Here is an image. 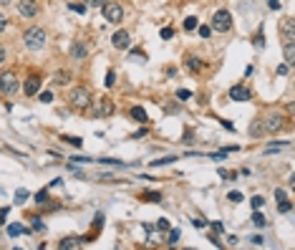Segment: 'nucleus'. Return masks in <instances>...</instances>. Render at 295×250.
Returning a JSON list of instances; mask_svg holds the SVG:
<instances>
[{
    "instance_id": "1",
    "label": "nucleus",
    "mask_w": 295,
    "mask_h": 250,
    "mask_svg": "<svg viewBox=\"0 0 295 250\" xmlns=\"http://www.w3.org/2000/svg\"><path fill=\"white\" fill-rule=\"evenodd\" d=\"M68 101H71V107H73L76 111H83V109H89V107H91L94 96H91V91H89L86 86H76V89L71 91Z\"/></svg>"
},
{
    "instance_id": "2",
    "label": "nucleus",
    "mask_w": 295,
    "mask_h": 250,
    "mask_svg": "<svg viewBox=\"0 0 295 250\" xmlns=\"http://www.w3.org/2000/svg\"><path fill=\"white\" fill-rule=\"evenodd\" d=\"M23 43L28 51H40L46 46V31L43 28H28L23 36Z\"/></svg>"
},
{
    "instance_id": "3",
    "label": "nucleus",
    "mask_w": 295,
    "mask_h": 250,
    "mask_svg": "<svg viewBox=\"0 0 295 250\" xmlns=\"http://www.w3.org/2000/svg\"><path fill=\"white\" fill-rule=\"evenodd\" d=\"M209 28L217 31V33H227L229 28H232V15H229L227 10H217L212 15V26H209Z\"/></svg>"
},
{
    "instance_id": "4",
    "label": "nucleus",
    "mask_w": 295,
    "mask_h": 250,
    "mask_svg": "<svg viewBox=\"0 0 295 250\" xmlns=\"http://www.w3.org/2000/svg\"><path fill=\"white\" fill-rule=\"evenodd\" d=\"M18 89H20V83H18V78H15L13 71H5L3 76H0V91H3L5 96H15Z\"/></svg>"
},
{
    "instance_id": "5",
    "label": "nucleus",
    "mask_w": 295,
    "mask_h": 250,
    "mask_svg": "<svg viewBox=\"0 0 295 250\" xmlns=\"http://www.w3.org/2000/svg\"><path fill=\"white\" fill-rule=\"evenodd\" d=\"M101 10H103V18H106L109 23H121L124 20V8L119 3H109L106 0V5H103Z\"/></svg>"
},
{
    "instance_id": "6",
    "label": "nucleus",
    "mask_w": 295,
    "mask_h": 250,
    "mask_svg": "<svg viewBox=\"0 0 295 250\" xmlns=\"http://www.w3.org/2000/svg\"><path fill=\"white\" fill-rule=\"evenodd\" d=\"M114 114V101L111 99H106V96H101V99H96V116H111Z\"/></svg>"
},
{
    "instance_id": "7",
    "label": "nucleus",
    "mask_w": 295,
    "mask_h": 250,
    "mask_svg": "<svg viewBox=\"0 0 295 250\" xmlns=\"http://www.w3.org/2000/svg\"><path fill=\"white\" fill-rule=\"evenodd\" d=\"M18 13L23 15V18H35L38 15L35 0H18Z\"/></svg>"
},
{
    "instance_id": "8",
    "label": "nucleus",
    "mask_w": 295,
    "mask_h": 250,
    "mask_svg": "<svg viewBox=\"0 0 295 250\" xmlns=\"http://www.w3.org/2000/svg\"><path fill=\"white\" fill-rule=\"evenodd\" d=\"M283 127V121H280V116L278 114H270V116H265V121H262V132H278Z\"/></svg>"
},
{
    "instance_id": "9",
    "label": "nucleus",
    "mask_w": 295,
    "mask_h": 250,
    "mask_svg": "<svg viewBox=\"0 0 295 250\" xmlns=\"http://www.w3.org/2000/svg\"><path fill=\"white\" fill-rule=\"evenodd\" d=\"M111 43H114V48H129L131 38H129V33H126V31H116L111 36Z\"/></svg>"
},
{
    "instance_id": "10",
    "label": "nucleus",
    "mask_w": 295,
    "mask_h": 250,
    "mask_svg": "<svg viewBox=\"0 0 295 250\" xmlns=\"http://www.w3.org/2000/svg\"><path fill=\"white\" fill-rule=\"evenodd\" d=\"M229 99H232V101H247V99H250V89H245V86H232V89H229Z\"/></svg>"
},
{
    "instance_id": "11",
    "label": "nucleus",
    "mask_w": 295,
    "mask_h": 250,
    "mask_svg": "<svg viewBox=\"0 0 295 250\" xmlns=\"http://www.w3.org/2000/svg\"><path fill=\"white\" fill-rule=\"evenodd\" d=\"M280 28H283V36H285V43H293V28H295V23H293V18H285L283 23H280Z\"/></svg>"
},
{
    "instance_id": "12",
    "label": "nucleus",
    "mask_w": 295,
    "mask_h": 250,
    "mask_svg": "<svg viewBox=\"0 0 295 250\" xmlns=\"http://www.w3.org/2000/svg\"><path fill=\"white\" fill-rule=\"evenodd\" d=\"M38 91H40V78H38V76H31V78L26 81V94H28V96H35Z\"/></svg>"
},
{
    "instance_id": "13",
    "label": "nucleus",
    "mask_w": 295,
    "mask_h": 250,
    "mask_svg": "<svg viewBox=\"0 0 295 250\" xmlns=\"http://www.w3.org/2000/svg\"><path fill=\"white\" fill-rule=\"evenodd\" d=\"M78 245H81V238H63V240L58 243L61 250H73V248H78Z\"/></svg>"
},
{
    "instance_id": "14",
    "label": "nucleus",
    "mask_w": 295,
    "mask_h": 250,
    "mask_svg": "<svg viewBox=\"0 0 295 250\" xmlns=\"http://www.w3.org/2000/svg\"><path fill=\"white\" fill-rule=\"evenodd\" d=\"M71 56L76 61H83V58H86V46H83V43H73L71 46Z\"/></svg>"
},
{
    "instance_id": "15",
    "label": "nucleus",
    "mask_w": 295,
    "mask_h": 250,
    "mask_svg": "<svg viewBox=\"0 0 295 250\" xmlns=\"http://www.w3.org/2000/svg\"><path fill=\"white\" fill-rule=\"evenodd\" d=\"M131 119L139 121V124H146V121H149V116H146V111H144L141 107H134V109H131Z\"/></svg>"
},
{
    "instance_id": "16",
    "label": "nucleus",
    "mask_w": 295,
    "mask_h": 250,
    "mask_svg": "<svg viewBox=\"0 0 295 250\" xmlns=\"http://www.w3.org/2000/svg\"><path fill=\"white\" fill-rule=\"evenodd\" d=\"M23 233H28L23 225H18V222H13V225H8V235L10 238H15V235H23Z\"/></svg>"
},
{
    "instance_id": "17",
    "label": "nucleus",
    "mask_w": 295,
    "mask_h": 250,
    "mask_svg": "<svg viewBox=\"0 0 295 250\" xmlns=\"http://www.w3.org/2000/svg\"><path fill=\"white\" fill-rule=\"evenodd\" d=\"M295 61V51H293V43H285V64L290 66Z\"/></svg>"
},
{
    "instance_id": "18",
    "label": "nucleus",
    "mask_w": 295,
    "mask_h": 250,
    "mask_svg": "<svg viewBox=\"0 0 295 250\" xmlns=\"http://www.w3.org/2000/svg\"><path fill=\"white\" fill-rule=\"evenodd\" d=\"M162 240V235L159 233H154V230H149V227H146V243L149 245H154V243H159Z\"/></svg>"
},
{
    "instance_id": "19",
    "label": "nucleus",
    "mask_w": 295,
    "mask_h": 250,
    "mask_svg": "<svg viewBox=\"0 0 295 250\" xmlns=\"http://www.w3.org/2000/svg\"><path fill=\"white\" fill-rule=\"evenodd\" d=\"M252 225H255V227H265V225H267V220H265V217L255 210V215H252Z\"/></svg>"
},
{
    "instance_id": "20",
    "label": "nucleus",
    "mask_w": 295,
    "mask_h": 250,
    "mask_svg": "<svg viewBox=\"0 0 295 250\" xmlns=\"http://www.w3.org/2000/svg\"><path fill=\"white\" fill-rule=\"evenodd\" d=\"M278 202H280V205H278V210H280L283 215H288V213L293 210V205H290V202H288L285 197H283V200H278Z\"/></svg>"
},
{
    "instance_id": "21",
    "label": "nucleus",
    "mask_w": 295,
    "mask_h": 250,
    "mask_svg": "<svg viewBox=\"0 0 295 250\" xmlns=\"http://www.w3.org/2000/svg\"><path fill=\"white\" fill-rule=\"evenodd\" d=\"M83 5H86V8H103V5H106V0H83Z\"/></svg>"
},
{
    "instance_id": "22",
    "label": "nucleus",
    "mask_w": 295,
    "mask_h": 250,
    "mask_svg": "<svg viewBox=\"0 0 295 250\" xmlns=\"http://www.w3.org/2000/svg\"><path fill=\"white\" fill-rule=\"evenodd\" d=\"M26 200H28V190H23V187H20V190L15 192V202H18V205H23Z\"/></svg>"
},
{
    "instance_id": "23",
    "label": "nucleus",
    "mask_w": 295,
    "mask_h": 250,
    "mask_svg": "<svg viewBox=\"0 0 295 250\" xmlns=\"http://www.w3.org/2000/svg\"><path fill=\"white\" fill-rule=\"evenodd\" d=\"M187 69L195 73V71H199V69H202V64H199V61H195V58H187Z\"/></svg>"
},
{
    "instance_id": "24",
    "label": "nucleus",
    "mask_w": 295,
    "mask_h": 250,
    "mask_svg": "<svg viewBox=\"0 0 295 250\" xmlns=\"http://www.w3.org/2000/svg\"><path fill=\"white\" fill-rule=\"evenodd\" d=\"M56 81H58V83H68V81H71V73H68V71H58V73H56Z\"/></svg>"
},
{
    "instance_id": "25",
    "label": "nucleus",
    "mask_w": 295,
    "mask_h": 250,
    "mask_svg": "<svg viewBox=\"0 0 295 250\" xmlns=\"http://www.w3.org/2000/svg\"><path fill=\"white\" fill-rule=\"evenodd\" d=\"M172 162H177V157H164V159H154V162H152V167H162V164H172Z\"/></svg>"
},
{
    "instance_id": "26",
    "label": "nucleus",
    "mask_w": 295,
    "mask_h": 250,
    "mask_svg": "<svg viewBox=\"0 0 295 250\" xmlns=\"http://www.w3.org/2000/svg\"><path fill=\"white\" fill-rule=\"evenodd\" d=\"M197 28V18H187L184 20V31H195Z\"/></svg>"
},
{
    "instance_id": "27",
    "label": "nucleus",
    "mask_w": 295,
    "mask_h": 250,
    "mask_svg": "<svg viewBox=\"0 0 295 250\" xmlns=\"http://www.w3.org/2000/svg\"><path fill=\"white\" fill-rule=\"evenodd\" d=\"M250 202H252V210H260V207H262V202H265V200H262L260 195H255V197H252Z\"/></svg>"
},
{
    "instance_id": "28",
    "label": "nucleus",
    "mask_w": 295,
    "mask_h": 250,
    "mask_svg": "<svg viewBox=\"0 0 295 250\" xmlns=\"http://www.w3.org/2000/svg\"><path fill=\"white\" fill-rule=\"evenodd\" d=\"M179 230H169V240H166V243H169V245H177V240H179Z\"/></svg>"
},
{
    "instance_id": "29",
    "label": "nucleus",
    "mask_w": 295,
    "mask_h": 250,
    "mask_svg": "<svg viewBox=\"0 0 295 250\" xmlns=\"http://www.w3.org/2000/svg\"><path fill=\"white\" fill-rule=\"evenodd\" d=\"M63 142L73 144V147H81V144H83V139H78V137H63Z\"/></svg>"
},
{
    "instance_id": "30",
    "label": "nucleus",
    "mask_w": 295,
    "mask_h": 250,
    "mask_svg": "<svg viewBox=\"0 0 295 250\" xmlns=\"http://www.w3.org/2000/svg\"><path fill=\"white\" fill-rule=\"evenodd\" d=\"M192 225H195V227H207V220L197 215V217H192Z\"/></svg>"
},
{
    "instance_id": "31",
    "label": "nucleus",
    "mask_w": 295,
    "mask_h": 250,
    "mask_svg": "<svg viewBox=\"0 0 295 250\" xmlns=\"http://www.w3.org/2000/svg\"><path fill=\"white\" fill-rule=\"evenodd\" d=\"M227 200L237 205V202H242V195H240V192H229V195H227Z\"/></svg>"
},
{
    "instance_id": "32",
    "label": "nucleus",
    "mask_w": 295,
    "mask_h": 250,
    "mask_svg": "<svg viewBox=\"0 0 295 250\" xmlns=\"http://www.w3.org/2000/svg\"><path fill=\"white\" fill-rule=\"evenodd\" d=\"M68 8H71V10H76V13H83V10H86V5H81V3H73V0L68 3Z\"/></svg>"
},
{
    "instance_id": "33",
    "label": "nucleus",
    "mask_w": 295,
    "mask_h": 250,
    "mask_svg": "<svg viewBox=\"0 0 295 250\" xmlns=\"http://www.w3.org/2000/svg\"><path fill=\"white\" fill-rule=\"evenodd\" d=\"M199 36H202V38H209V36H212V28H209V26H199Z\"/></svg>"
},
{
    "instance_id": "34",
    "label": "nucleus",
    "mask_w": 295,
    "mask_h": 250,
    "mask_svg": "<svg viewBox=\"0 0 295 250\" xmlns=\"http://www.w3.org/2000/svg\"><path fill=\"white\" fill-rule=\"evenodd\" d=\"M38 99L43 101V104H51V101H53V94H51V91H43V94H40Z\"/></svg>"
},
{
    "instance_id": "35",
    "label": "nucleus",
    "mask_w": 295,
    "mask_h": 250,
    "mask_svg": "<svg viewBox=\"0 0 295 250\" xmlns=\"http://www.w3.org/2000/svg\"><path fill=\"white\" fill-rule=\"evenodd\" d=\"M33 230H38V233H43V230H46L43 222H40V217H35V220H33Z\"/></svg>"
},
{
    "instance_id": "36",
    "label": "nucleus",
    "mask_w": 295,
    "mask_h": 250,
    "mask_svg": "<svg viewBox=\"0 0 295 250\" xmlns=\"http://www.w3.org/2000/svg\"><path fill=\"white\" fill-rule=\"evenodd\" d=\"M144 200H146V202H162V197H159V195H152V192H146Z\"/></svg>"
},
{
    "instance_id": "37",
    "label": "nucleus",
    "mask_w": 295,
    "mask_h": 250,
    "mask_svg": "<svg viewBox=\"0 0 295 250\" xmlns=\"http://www.w3.org/2000/svg\"><path fill=\"white\" fill-rule=\"evenodd\" d=\"M157 230L166 233V230H169V222H166V220H159V222H157Z\"/></svg>"
},
{
    "instance_id": "38",
    "label": "nucleus",
    "mask_w": 295,
    "mask_h": 250,
    "mask_svg": "<svg viewBox=\"0 0 295 250\" xmlns=\"http://www.w3.org/2000/svg\"><path fill=\"white\" fill-rule=\"evenodd\" d=\"M209 227H212V233H217V235H222V230H225V227H222V222H212Z\"/></svg>"
},
{
    "instance_id": "39",
    "label": "nucleus",
    "mask_w": 295,
    "mask_h": 250,
    "mask_svg": "<svg viewBox=\"0 0 295 250\" xmlns=\"http://www.w3.org/2000/svg\"><path fill=\"white\" fill-rule=\"evenodd\" d=\"M46 197H48V190H40V192L35 195V202H46Z\"/></svg>"
},
{
    "instance_id": "40",
    "label": "nucleus",
    "mask_w": 295,
    "mask_h": 250,
    "mask_svg": "<svg viewBox=\"0 0 295 250\" xmlns=\"http://www.w3.org/2000/svg\"><path fill=\"white\" fill-rule=\"evenodd\" d=\"M5 28H8V18H5L3 13H0V33H3Z\"/></svg>"
},
{
    "instance_id": "41",
    "label": "nucleus",
    "mask_w": 295,
    "mask_h": 250,
    "mask_svg": "<svg viewBox=\"0 0 295 250\" xmlns=\"http://www.w3.org/2000/svg\"><path fill=\"white\" fill-rule=\"evenodd\" d=\"M177 96H179V101H187V99H189V96H192V94H189L187 89H182V91H179Z\"/></svg>"
},
{
    "instance_id": "42",
    "label": "nucleus",
    "mask_w": 295,
    "mask_h": 250,
    "mask_svg": "<svg viewBox=\"0 0 295 250\" xmlns=\"http://www.w3.org/2000/svg\"><path fill=\"white\" fill-rule=\"evenodd\" d=\"M162 38L169 40V38H172V28H162Z\"/></svg>"
},
{
    "instance_id": "43",
    "label": "nucleus",
    "mask_w": 295,
    "mask_h": 250,
    "mask_svg": "<svg viewBox=\"0 0 295 250\" xmlns=\"http://www.w3.org/2000/svg\"><path fill=\"white\" fill-rule=\"evenodd\" d=\"M250 243H252V245H262L265 240H262L260 235H252V238H250Z\"/></svg>"
},
{
    "instance_id": "44",
    "label": "nucleus",
    "mask_w": 295,
    "mask_h": 250,
    "mask_svg": "<svg viewBox=\"0 0 295 250\" xmlns=\"http://www.w3.org/2000/svg\"><path fill=\"white\" fill-rule=\"evenodd\" d=\"M114 78H116L114 71H109V73H106V86H114Z\"/></svg>"
},
{
    "instance_id": "45",
    "label": "nucleus",
    "mask_w": 295,
    "mask_h": 250,
    "mask_svg": "<svg viewBox=\"0 0 295 250\" xmlns=\"http://www.w3.org/2000/svg\"><path fill=\"white\" fill-rule=\"evenodd\" d=\"M267 5H270L272 10H278V8H280V0H267Z\"/></svg>"
},
{
    "instance_id": "46",
    "label": "nucleus",
    "mask_w": 295,
    "mask_h": 250,
    "mask_svg": "<svg viewBox=\"0 0 295 250\" xmlns=\"http://www.w3.org/2000/svg\"><path fill=\"white\" fill-rule=\"evenodd\" d=\"M5 215H8V207H3V210H0V225L5 222Z\"/></svg>"
},
{
    "instance_id": "47",
    "label": "nucleus",
    "mask_w": 295,
    "mask_h": 250,
    "mask_svg": "<svg viewBox=\"0 0 295 250\" xmlns=\"http://www.w3.org/2000/svg\"><path fill=\"white\" fill-rule=\"evenodd\" d=\"M278 73H280V76H285V73H288V64H285V66H278Z\"/></svg>"
},
{
    "instance_id": "48",
    "label": "nucleus",
    "mask_w": 295,
    "mask_h": 250,
    "mask_svg": "<svg viewBox=\"0 0 295 250\" xmlns=\"http://www.w3.org/2000/svg\"><path fill=\"white\" fill-rule=\"evenodd\" d=\"M3 61H5V48L0 46V64H3Z\"/></svg>"
},
{
    "instance_id": "49",
    "label": "nucleus",
    "mask_w": 295,
    "mask_h": 250,
    "mask_svg": "<svg viewBox=\"0 0 295 250\" xmlns=\"http://www.w3.org/2000/svg\"><path fill=\"white\" fill-rule=\"evenodd\" d=\"M5 3H8V0H5Z\"/></svg>"
}]
</instances>
